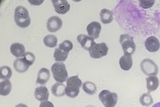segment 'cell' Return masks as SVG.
<instances>
[{
    "mask_svg": "<svg viewBox=\"0 0 160 107\" xmlns=\"http://www.w3.org/2000/svg\"><path fill=\"white\" fill-rule=\"evenodd\" d=\"M82 84V80L78 78V75L70 77L67 81L65 94L69 97L75 98L78 95L80 92L79 88Z\"/></svg>",
    "mask_w": 160,
    "mask_h": 107,
    "instance_id": "1",
    "label": "cell"
},
{
    "mask_svg": "<svg viewBox=\"0 0 160 107\" xmlns=\"http://www.w3.org/2000/svg\"><path fill=\"white\" fill-rule=\"evenodd\" d=\"M14 18L17 24L20 28H26L30 24L31 19L28 12L25 8L22 6L16 8Z\"/></svg>",
    "mask_w": 160,
    "mask_h": 107,
    "instance_id": "2",
    "label": "cell"
},
{
    "mask_svg": "<svg viewBox=\"0 0 160 107\" xmlns=\"http://www.w3.org/2000/svg\"><path fill=\"white\" fill-rule=\"evenodd\" d=\"M51 69L53 77L58 82H64L68 77L65 65L62 63H55L52 66Z\"/></svg>",
    "mask_w": 160,
    "mask_h": 107,
    "instance_id": "3",
    "label": "cell"
},
{
    "mask_svg": "<svg viewBox=\"0 0 160 107\" xmlns=\"http://www.w3.org/2000/svg\"><path fill=\"white\" fill-rule=\"evenodd\" d=\"M121 43L124 54L131 56L134 53L136 49V45L132 37L127 34H124L120 37Z\"/></svg>",
    "mask_w": 160,
    "mask_h": 107,
    "instance_id": "4",
    "label": "cell"
},
{
    "mask_svg": "<svg viewBox=\"0 0 160 107\" xmlns=\"http://www.w3.org/2000/svg\"><path fill=\"white\" fill-rule=\"evenodd\" d=\"M99 98L105 107H114L118 99L116 93L107 90L102 91L99 94Z\"/></svg>",
    "mask_w": 160,
    "mask_h": 107,
    "instance_id": "5",
    "label": "cell"
},
{
    "mask_svg": "<svg viewBox=\"0 0 160 107\" xmlns=\"http://www.w3.org/2000/svg\"><path fill=\"white\" fill-rule=\"evenodd\" d=\"M108 49L105 43L99 44L96 43L89 50V54L91 58L99 59L107 55Z\"/></svg>",
    "mask_w": 160,
    "mask_h": 107,
    "instance_id": "6",
    "label": "cell"
},
{
    "mask_svg": "<svg viewBox=\"0 0 160 107\" xmlns=\"http://www.w3.org/2000/svg\"><path fill=\"white\" fill-rule=\"evenodd\" d=\"M141 67L142 70L146 75H156L158 73L157 65L151 59H144L141 63Z\"/></svg>",
    "mask_w": 160,
    "mask_h": 107,
    "instance_id": "7",
    "label": "cell"
},
{
    "mask_svg": "<svg viewBox=\"0 0 160 107\" xmlns=\"http://www.w3.org/2000/svg\"><path fill=\"white\" fill-rule=\"evenodd\" d=\"M56 12L60 14H64L69 11L70 5L66 0L52 1Z\"/></svg>",
    "mask_w": 160,
    "mask_h": 107,
    "instance_id": "8",
    "label": "cell"
},
{
    "mask_svg": "<svg viewBox=\"0 0 160 107\" xmlns=\"http://www.w3.org/2000/svg\"><path fill=\"white\" fill-rule=\"evenodd\" d=\"M62 25V21L57 16H53L48 20L47 29L49 32L55 33L61 28Z\"/></svg>",
    "mask_w": 160,
    "mask_h": 107,
    "instance_id": "9",
    "label": "cell"
},
{
    "mask_svg": "<svg viewBox=\"0 0 160 107\" xmlns=\"http://www.w3.org/2000/svg\"><path fill=\"white\" fill-rule=\"evenodd\" d=\"M94 39L91 37L83 34H80L77 37L78 42L83 48L89 51L92 47L96 43Z\"/></svg>",
    "mask_w": 160,
    "mask_h": 107,
    "instance_id": "10",
    "label": "cell"
},
{
    "mask_svg": "<svg viewBox=\"0 0 160 107\" xmlns=\"http://www.w3.org/2000/svg\"><path fill=\"white\" fill-rule=\"evenodd\" d=\"M101 29V24L98 22H94L88 24L87 30L90 37L95 39L99 38Z\"/></svg>",
    "mask_w": 160,
    "mask_h": 107,
    "instance_id": "11",
    "label": "cell"
},
{
    "mask_svg": "<svg viewBox=\"0 0 160 107\" xmlns=\"http://www.w3.org/2000/svg\"><path fill=\"white\" fill-rule=\"evenodd\" d=\"M145 44L146 49L151 52L157 51L160 47L158 40L154 36L151 37L147 39Z\"/></svg>",
    "mask_w": 160,
    "mask_h": 107,
    "instance_id": "12",
    "label": "cell"
},
{
    "mask_svg": "<svg viewBox=\"0 0 160 107\" xmlns=\"http://www.w3.org/2000/svg\"><path fill=\"white\" fill-rule=\"evenodd\" d=\"M35 95L36 99L40 101L47 100L49 98V93L46 87L41 86L36 89Z\"/></svg>",
    "mask_w": 160,
    "mask_h": 107,
    "instance_id": "13",
    "label": "cell"
},
{
    "mask_svg": "<svg viewBox=\"0 0 160 107\" xmlns=\"http://www.w3.org/2000/svg\"><path fill=\"white\" fill-rule=\"evenodd\" d=\"M50 76V71L48 69H42L38 73L37 84L41 85L45 84L48 81Z\"/></svg>",
    "mask_w": 160,
    "mask_h": 107,
    "instance_id": "14",
    "label": "cell"
},
{
    "mask_svg": "<svg viewBox=\"0 0 160 107\" xmlns=\"http://www.w3.org/2000/svg\"><path fill=\"white\" fill-rule=\"evenodd\" d=\"M14 66L17 71L23 73L28 70L30 65L23 58L16 59L14 62Z\"/></svg>",
    "mask_w": 160,
    "mask_h": 107,
    "instance_id": "15",
    "label": "cell"
},
{
    "mask_svg": "<svg viewBox=\"0 0 160 107\" xmlns=\"http://www.w3.org/2000/svg\"><path fill=\"white\" fill-rule=\"evenodd\" d=\"M25 50L24 46L19 43L12 44L10 47L11 53L17 58L24 56L25 54Z\"/></svg>",
    "mask_w": 160,
    "mask_h": 107,
    "instance_id": "16",
    "label": "cell"
},
{
    "mask_svg": "<svg viewBox=\"0 0 160 107\" xmlns=\"http://www.w3.org/2000/svg\"><path fill=\"white\" fill-rule=\"evenodd\" d=\"M119 63L122 69L126 71L129 70L132 65V61L131 56L124 54L120 59Z\"/></svg>",
    "mask_w": 160,
    "mask_h": 107,
    "instance_id": "17",
    "label": "cell"
},
{
    "mask_svg": "<svg viewBox=\"0 0 160 107\" xmlns=\"http://www.w3.org/2000/svg\"><path fill=\"white\" fill-rule=\"evenodd\" d=\"M147 88L149 93L155 90L158 87L159 81L156 76H151L146 78Z\"/></svg>",
    "mask_w": 160,
    "mask_h": 107,
    "instance_id": "18",
    "label": "cell"
},
{
    "mask_svg": "<svg viewBox=\"0 0 160 107\" xmlns=\"http://www.w3.org/2000/svg\"><path fill=\"white\" fill-rule=\"evenodd\" d=\"M100 16L101 21L104 24L110 23L113 19L112 12L107 9H102L100 13Z\"/></svg>",
    "mask_w": 160,
    "mask_h": 107,
    "instance_id": "19",
    "label": "cell"
},
{
    "mask_svg": "<svg viewBox=\"0 0 160 107\" xmlns=\"http://www.w3.org/2000/svg\"><path fill=\"white\" fill-rule=\"evenodd\" d=\"M65 88L64 84L57 83L52 87L51 91L52 94L55 96L60 97L65 94Z\"/></svg>",
    "mask_w": 160,
    "mask_h": 107,
    "instance_id": "20",
    "label": "cell"
},
{
    "mask_svg": "<svg viewBox=\"0 0 160 107\" xmlns=\"http://www.w3.org/2000/svg\"><path fill=\"white\" fill-rule=\"evenodd\" d=\"M12 89V84L10 82L6 79L0 83V94L3 96L8 95Z\"/></svg>",
    "mask_w": 160,
    "mask_h": 107,
    "instance_id": "21",
    "label": "cell"
},
{
    "mask_svg": "<svg viewBox=\"0 0 160 107\" xmlns=\"http://www.w3.org/2000/svg\"><path fill=\"white\" fill-rule=\"evenodd\" d=\"M83 89L85 92L90 95L95 94L97 91L95 84L90 82H86L84 83Z\"/></svg>",
    "mask_w": 160,
    "mask_h": 107,
    "instance_id": "22",
    "label": "cell"
},
{
    "mask_svg": "<svg viewBox=\"0 0 160 107\" xmlns=\"http://www.w3.org/2000/svg\"><path fill=\"white\" fill-rule=\"evenodd\" d=\"M58 39L54 35H49L46 36L44 39L45 45L48 47L52 48L56 47L57 44Z\"/></svg>",
    "mask_w": 160,
    "mask_h": 107,
    "instance_id": "23",
    "label": "cell"
},
{
    "mask_svg": "<svg viewBox=\"0 0 160 107\" xmlns=\"http://www.w3.org/2000/svg\"><path fill=\"white\" fill-rule=\"evenodd\" d=\"M69 53L65 52L59 48L55 50L54 57L57 62L64 61L67 59Z\"/></svg>",
    "mask_w": 160,
    "mask_h": 107,
    "instance_id": "24",
    "label": "cell"
},
{
    "mask_svg": "<svg viewBox=\"0 0 160 107\" xmlns=\"http://www.w3.org/2000/svg\"><path fill=\"white\" fill-rule=\"evenodd\" d=\"M141 104L143 106H148L153 103V99L149 93L143 94L140 98Z\"/></svg>",
    "mask_w": 160,
    "mask_h": 107,
    "instance_id": "25",
    "label": "cell"
},
{
    "mask_svg": "<svg viewBox=\"0 0 160 107\" xmlns=\"http://www.w3.org/2000/svg\"><path fill=\"white\" fill-rule=\"evenodd\" d=\"M12 74L11 69L8 66H3L0 69V78L2 79H10Z\"/></svg>",
    "mask_w": 160,
    "mask_h": 107,
    "instance_id": "26",
    "label": "cell"
},
{
    "mask_svg": "<svg viewBox=\"0 0 160 107\" xmlns=\"http://www.w3.org/2000/svg\"><path fill=\"white\" fill-rule=\"evenodd\" d=\"M73 48L72 43L69 40H66L59 45V48L62 50L69 53Z\"/></svg>",
    "mask_w": 160,
    "mask_h": 107,
    "instance_id": "27",
    "label": "cell"
},
{
    "mask_svg": "<svg viewBox=\"0 0 160 107\" xmlns=\"http://www.w3.org/2000/svg\"><path fill=\"white\" fill-rule=\"evenodd\" d=\"M24 59L30 66L34 62L35 58L33 53L30 52H27L25 53Z\"/></svg>",
    "mask_w": 160,
    "mask_h": 107,
    "instance_id": "28",
    "label": "cell"
},
{
    "mask_svg": "<svg viewBox=\"0 0 160 107\" xmlns=\"http://www.w3.org/2000/svg\"><path fill=\"white\" fill-rule=\"evenodd\" d=\"M140 2L142 7L144 8H148L151 7L155 3V1L153 0H151V1L142 0V1H140Z\"/></svg>",
    "mask_w": 160,
    "mask_h": 107,
    "instance_id": "29",
    "label": "cell"
},
{
    "mask_svg": "<svg viewBox=\"0 0 160 107\" xmlns=\"http://www.w3.org/2000/svg\"><path fill=\"white\" fill-rule=\"evenodd\" d=\"M39 107H54V105L50 102L45 101L42 102Z\"/></svg>",
    "mask_w": 160,
    "mask_h": 107,
    "instance_id": "30",
    "label": "cell"
},
{
    "mask_svg": "<svg viewBox=\"0 0 160 107\" xmlns=\"http://www.w3.org/2000/svg\"><path fill=\"white\" fill-rule=\"evenodd\" d=\"M44 1H28L29 3L32 5L36 6L41 5Z\"/></svg>",
    "mask_w": 160,
    "mask_h": 107,
    "instance_id": "31",
    "label": "cell"
},
{
    "mask_svg": "<svg viewBox=\"0 0 160 107\" xmlns=\"http://www.w3.org/2000/svg\"><path fill=\"white\" fill-rule=\"evenodd\" d=\"M15 107H28V106L25 104H20L17 105Z\"/></svg>",
    "mask_w": 160,
    "mask_h": 107,
    "instance_id": "32",
    "label": "cell"
},
{
    "mask_svg": "<svg viewBox=\"0 0 160 107\" xmlns=\"http://www.w3.org/2000/svg\"><path fill=\"white\" fill-rule=\"evenodd\" d=\"M152 107H160V102L155 104Z\"/></svg>",
    "mask_w": 160,
    "mask_h": 107,
    "instance_id": "33",
    "label": "cell"
}]
</instances>
